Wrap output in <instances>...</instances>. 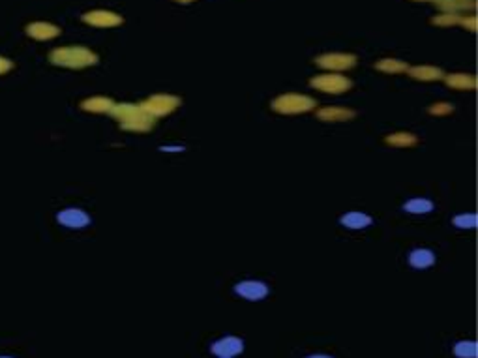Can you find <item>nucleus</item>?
Here are the masks:
<instances>
[{
	"label": "nucleus",
	"mask_w": 478,
	"mask_h": 358,
	"mask_svg": "<svg viewBox=\"0 0 478 358\" xmlns=\"http://www.w3.org/2000/svg\"><path fill=\"white\" fill-rule=\"evenodd\" d=\"M109 113L115 121L121 122V128L126 132L147 133L156 124V118L145 113L141 106H133V104H115Z\"/></svg>",
	"instance_id": "f257e3e1"
},
{
	"label": "nucleus",
	"mask_w": 478,
	"mask_h": 358,
	"mask_svg": "<svg viewBox=\"0 0 478 358\" xmlns=\"http://www.w3.org/2000/svg\"><path fill=\"white\" fill-rule=\"evenodd\" d=\"M49 60L57 66L64 68H87L98 62V55L83 45H70V47H58L49 55Z\"/></svg>",
	"instance_id": "f03ea898"
},
{
	"label": "nucleus",
	"mask_w": 478,
	"mask_h": 358,
	"mask_svg": "<svg viewBox=\"0 0 478 358\" xmlns=\"http://www.w3.org/2000/svg\"><path fill=\"white\" fill-rule=\"evenodd\" d=\"M270 106L279 115H300V113H308V111L316 109L317 100H313L311 96L291 92V94L278 96Z\"/></svg>",
	"instance_id": "7ed1b4c3"
},
{
	"label": "nucleus",
	"mask_w": 478,
	"mask_h": 358,
	"mask_svg": "<svg viewBox=\"0 0 478 358\" xmlns=\"http://www.w3.org/2000/svg\"><path fill=\"white\" fill-rule=\"evenodd\" d=\"M182 100H180L179 96L173 94H156L150 96L147 100L139 104L143 107L145 113L152 116V118H160V116H167L171 115L174 109H179Z\"/></svg>",
	"instance_id": "20e7f679"
},
{
	"label": "nucleus",
	"mask_w": 478,
	"mask_h": 358,
	"mask_svg": "<svg viewBox=\"0 0 478 358\" xmlns=\"http://www.w3.org/2000/svg\"><path fill=\"white\" fill-rule=\"evenodd\" d=\"M310 84L313 89L325 92V94H343L347 90H351L352 86L351 79L340 74L316 75V77L310 81Z\"/></svg>",
	"instance_id": "39448f33"
},
{
	"label": "nucleus",
	"mask_w": 478,
	"mask_h": 358,
	"mask_svg": "<svg viewBox=\"0 0 478 358\" xmlns=\"http://www.w3.org/2000/svg\"><path fill=\"white\" fill-rule=\"evenodd\" d=\"M316 64L321 68L330 69V72H342V69L352 68L357 64V57L347 53H326L317 57Z\"/></svg>",
	"instance_id": "423d86ee"
},
{
	"label": "nucleus",
	"mask_w": 478,
	"mask_h": 358,
	"mask_svg": "<svg viewBox=\"0 0 478 358\" xmlns=\"http://www.w3.org/2000/svg\"><path fill=\"white\" fill-rule=\"evenodd\" d=\"M83 21L92 25V27L98 28H109V27H118L122 23V17L115 11L109 10H94V11H87L83 16Z\"/></svg>",
	"instance_id": "0eeeda50"
},
{
	"label": "nucleus",
	"mask_w": 478,
	"mask_h": 358,
	"mask_svg": "<svg viewBox=\"0 0 478 358\" xmlns=\"http://www.w3.org/2000/svg\"><path fill=\"white\" fill-rule=\"evenodd\" d=\"M244 351V342L237 336L221 337L212 345V353L220 358H233Z\"/></svg>",
	"instance_id": "6e6552de"
},
{
	"label": "nucleus",
	"mask_w": 478,
	"mask_h": 358,
	"mask_svg": "<svg viewBox=\"0 0 478 358\" xmlns=\"http://www.w3.org/2000/svg\"><path fill=\"white\" fill-rule=\"evenodd\" d=\"M235 293L240 295L242 298L246 301H263L265 296L268 295V287L263 281H255V279H248V281H240V284L235 285Z\"/></svg>",
	"instance_id": "1a4fd4ad"
},
{
	"label": "nucleus",
	"mask_w": 478,
	"mask_h": 358,
	"mask_svg": "<svg viewBox=\"0 0 478 358\" xmlns=\"http://www.w3.org/2000/svg\"><path fill=\"white\" fill-rule=\"evenodd\" d=\"M57 220L70 229H83L90 223V216L81 208H66L58 214Z\"/></svg>",
	"instance_id": "9d476101"
},
{
	"label": "nucleus",
	"mask_w": 478,
	"mask_h": 358,
	"mask_svg": "<svg viewBox=\"0 0 478 358\" xmlns=\"http://www.w3.org/2000/svg\"><path fill=\"white\" fill-rule=\"evenodd\" d=\"M357 113L347 107H323L317 111V118L321 122H347L352 121Z\"/></svg>",
	"instance_id": "9b49d317"
},
{
	"label": "nucleus",
	"mask_w": 478,
	"mask_h": 358,
	"mask_svg": "<svg viewBox=\"0 0 478 358\" xmlns=\"http://www.w3.org/2000/svg\"><path fill=\"white\" fill-rule=\"evenodd\" d=\"M27 34L34 40H53L60 34V28L51 25V23H32L27 27Z\"/></svg>",
	"instance_id": "f8f14e48"
},
{
	"label": "nucleus",
	"mask_w": 478,
	"mask_h": 358,
	"mask_svg": "<svg viewBox=\"0 0 478 358\" xmlns=\"http://www.w3.org/2000/svg\"><path fill=\"white\" fill-rule=\"evenodd\" d=\"M407 74L416 81H439L445 77L441 68L435 66H415V68L407 69Z\"/></svg>",
	"instance_id": "ddd939ff"
},
{
	"label": "nucleus",
	"mask_w": 478,
	"mask_h": 358,
	"mask_svg": "<svg viewBox=\"0 0 478 358\" xmlns=\"http://www.w3.org/2000/svg\"><path fill=\"white\" fill-rule=\"evenodd\" d=\"M113 107H115V101L106 96H94L81 104V109L89 111V113H109Z\"/></svg>",
	"instance_id": "4468645a"
},
{
	"label": "nucleus",
	"mask_w": 478,
	"mask_h": 358,
	"mask_svg": "<svg viewBox=\"0 0 478 358\" xmlns=\"http://www.w3.org/2000/svg\"><path fill=\"white\" fill-rule=\"evenodd\" d=\"M445 81L450 89L454 90H474L477 89V79L474 75L469 74H450L445 75Z\"/></svg>",
	"instance_id": "2eb2a0df"
},
{
	"label": "nucleus",
	"mask_w": 478,
	"mask_h": 358,
	"mask_svg": "<svg viewBox=\"0 0 478 358\" xmlns=\"http://www.w3.org/2000/svg\"><path fill=\"white\" fill-rule=\"evenodd\" d=\"M342 225H345L347 229H366L372 225V218L364 212H347L345 216H342Z\"/></svg>",
	"instance_id": "dca6fc26"
},
{
	"label": "nucleus",
	"mask_w": 478,
	"mask_h": 358,
	"mask_svg": "<svg viewBox=\"0 0 478 358\" xmlns=\"http://www.w3.org/2000/svg\"><path fill=\"white\" fill-rule=\"evenodd\" d=\"M409 263L411 267H415V269H428V267H431V264L435 263V255H433V252H430V250H413L409 255Z\"/></svg>",
	"instance_id": "f3484780"
},
{
	"label": "nucleus",
	"mask_w": 478,
	"mask_h": 358,
	"mask_svg": "<svg viewBox=\"0 0 478 358\" xmlns=\"http://www.w3.org/2000/svg\"><path fill=\"white\" fill-rule=\"evenodd\" d=\"M387 145H390V147H396V148H409V147H415L416 142H418V139H416L415 133H409V132H396V133H390V135H387Z\"/></svg>",
	"instance_id": "a211bd4d"
},
{
	"label": "nucleus",
	"mask_w": 478,
	"mask_h": 358,
	"mask_svg": "<svg viewBox=\"0 0 478 358\" xmlns=\"http://www.w3.org/2000/svg\"><path fill=\"white\" fill-rule=\"evenodd\" d=\"M435 4L448 13H457V11H467L477 8L474 0H437Z\"/></svg>",
	"instance_id": "6ab92c4d"
},
{
	"label": "nucleus",
	"mask_w": 478,
	"mask_h": 358,
	"mask_svg": "<svg viewBox=\"0 0 478 358\" xmlns=\"http://www.w3.org/2000/svg\"><path fill=\"white\" fill-rule=\"evenodd\" d=\"M375 68L379 69V72H384V74H405L407 69H409V66L404 62V60H398V58H383V60H379L377 64H375Z\"/></svg>",
	"instance_id": "aec40b11"
},
{
	"label": "nucleus",
	"mask_w": 478,
	"mask_h": 358,
	"mask_svg": "<svg viewBox=\"0 0 478 358\" xmlns=\"http://www.w3.org/2000/svg\"><path fill=\"white\" fill-rule=\"evenodd\" d=\"M405 212H411V214H428V212L433 211V203L430 199H411L404 205Z\"/></svg>",
	"instance_id": "412c9836"
},
{
	"label": "nucleus",
	"mask_w": 478,
	"mask_h": 358,
	"mask_svg": "<svg viewBox=\"0 0 478 358\" xmlns=\"http://www.w3.org/2000/svg\"><path fill=\"white\" fill-rule=\"evenodd\" d=\"M454 354L460 358H477L478 347L474 342H457L454 345Z\"/></svg>",
	"instance_id": "4be33fe9"
},
{
	"label": "nucleus",
	"mask_w": 478,
	"mask_h": 358,
	"mask_svg": "<svg viewBox=\"0 0 478 358\" xmlns=\"http://www.w3.org/2000/svg\"><path fill=\"white\" fill-rule=\"evenodd\" d=\"M431 23L437 25V27H454V25H460V23H462V17L457 16V13H448V11H443L441 16L433 17Z\"/></svg>",
	"instance_id": "5701e85b"
},
{
	"label": "nucleus",
	"mask_w": 478,
	"mask_h": 358,
	"mask_svg": "<svg viewBox=\"0 0 478 358\" xmlns=\"http://www.w3.org/2000/svg\"><path fill=\"white\" fill-rule=\"evenodd\" d=\"M452 223L460 229H474L477 227V216L474 214H462L452 220Z\"/></svg>",
	"instance_id": "b1692460"
},
{
	"label": "nucleus",
	"mask_w": 478,
	"mask_h": 358,
	"mask_svg": "<svg viewBox=\"0 0 478 358\" xmlns=\"http://www.w3.org/2000/svg\"><path fill=\"white\" fill-rule=\"evenodd\" d=\"M430 115L433 116H445V115H450L452 111H454V106L452 104H448V101H441V104H433V106H430Z\"/></svg>",
	"instance_id": "393cba45"
},
{
	"label": "nucleus",
	"mask_w": 478,
	"mask_h": 358,
	"mask_svg": "<svg viewBox=\"0 0 478 358\" xmlns=\"http://www.w3.org/2000/svg\"><path fill=\"white\" fill-rule=\"evenodd\" d=\"M462 25H463V27H465V28H467V30L477 32V17H474V16L465 17V19H462Z\"/></svg>",
	"instance_id": "a878e982"
},
{
	"label": "nucleus",
	"mask_w": 478,
	"mask_h": 358,
	"mask_svg": "<svg viewBox=\"0 0 478 358\" xmlns=\"http://www.w3.org/2000/svg\"><path fill=\"white\" fill-rule=\"evenodd\" d=\"M11 69V62L8 58L0 57V74H6V72H10Z\"/></svg>",
	"instance_id": "bb28decb"
},
{
	"label": "nucleus",
	"mask_w": 478,
	"mask_h": 358,
	"mask_svg": "<svg viewBox=\"0 0 478 358\" xmlns=\"http://www.w3.org/2000/svg\"><path fill=\"white\" fill-rule=\"evenodd\" d=\"M163 152H180V150H184V147H162Z\"/></svg>",
	"instance_id": "cd10ccee"
},
{
	"label": "nucleus",
	"mask_w": 478,
	"mask_h": 358,
	"mask_svg": "<svg viewBox=\"0 0 478 358\" xmlns=\"http://www.w3.org/2000/svg\"><path fill=\"white\" fill-rule=\"evenodd\" d=\"M308 358H332V357H328V354H311V357Z\"/></svg>",
	"instance_id": "c85d7f7f"
},
{
	"label": "nucleus",
	"mask_w": 478,
	"mask_h": 358,
	"mask_svg": "<svg viewBox=\"0 0 478 358\" xmlns=\"http://www.w3.org/2000/svg\"><path fill=\"white\" fill-rule=\"evenodd\" d=\"M177 2H180V4H189V2H194V0H177Z\"/></svg>",
	"instance_id": "c756f323"
},
{
	"label": "nucleus",
	"mask_w": 478,
	"mask_h": 358,
	"mask_svg": "<svg viewBox=\"0 0 478 358\" xmlns=\"http://www.w3.org/2000/svg\"><path fill=\"white\" fill-rule=\"evenodd\" d=\"M415 2H426V0H415ZM430 2H437V0H430Z\"/></svg>",
	"instance_id": "7c9ffc66"
},
{
	"label": "nucleus",
	"mask_w": 478,
	"mask_h": 358,
	"mask_svg": "<svg viewBox=\"0 0 478 358\" xmlns=\"http://www.w3.org/2000/svg\"><path fill=\"white\" fill-rule=\"evenodd\" d=\"M0 358H13V357H0Z\"/></svg>",
	"instance_id": "2f4dec72"
}]
</instances>
